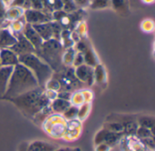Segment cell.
Segmentation results:
<instances>
[{"label": "cell", "mask_w": 155, "mask_h": 151, "mask_svg": "<svg viewBox=\"0 0 155 151\" xmlns=\"http://www.w3.org/2000/svg\"><path fill=\"white\" fill-rule=\"evenodd\" d=\"M38 82L34 74L21 63L14 66L5 95L8 98L17 97L37 88Z\"/></svg>", "instance_id": "6da1fadb"}, {"label": "cell", "mask_w": 155, "mask_h": 151, "mask_svg": "<svg viewBox=\"0 0 155 151\" xmlns=\"http://www.w3.org/2000/svg\"><path fill=\"white\" fill-rule=\"evenodd\" d=\"M19 62L26 67L35 77L38 85L44 86L52 76V67L33 53L18 56Z\"/></svg>", "instance_id": "7a4b0ae2"}, {"label": "cell", "mask_w": 155, "mask_h": 151, "mask_svg": "<svg viewBox=\"0 0 155 151\" xmlns=\"http://www.w3.org/2000/svg\"><path fill=\"white\" fill-rule=\"evenodd\" d=\"M39 49H42V57L45 60V63H47L52 67L56 68L60 62H61V49L62 46L56 39H49L46 40L45 43H43L41 47Z\"/></svg>", "instance_id": "3957f363"}, {"label": "cell", "mask_w": 155, "mask_h": 151, "mask_svg": "<svg viewBox=\"0 0 155 151\" xmlns=\"http://www.w3.org/2000/svg\"><path fill=\"white\" fill-rule=\"evenodd\" d=\"M32 26L38 33V35L41 36V38L45 41L52 39V37L56 35V32L59 33L61 30L56 23H50V22L32 25Z\"/></svg>", "instance_id": "277c9868"}, {"label": "cell", "mask_w": 155, "mask_h": 151, "mask_svg": "<svg viewBox=\"0 0 155 151\" xmlns=\"http://www.w3.org/2000/svg\"><path fill=\"white\" fill-rule=\"evenodd\" d=\"M17 56L25 55V54H30L34 53L35 47L33 45L23 36V35H18L16 37V43L10 47Z\"/></svg>", "instance_id": "5b68a950"}, {"label": "cell", "mask_w": 155, "mask_h": 151, "mask_svg": "<svg viewBox=\"0 0 155 151\" xmlns=\"http://www.w3.org/2000/svg\"><path fill=\"white\" fill-rule=\"evenodd\" d=\"M25 19L28 24L30 25H36L50 22L52 20V16L48 15L47 14H44L38 10L29 9L25 11Z\"/></svg>", "instance_id": "8992f818"}, {"label": "cell", "mask_w": 155, "mask_h": 151, "mask_svg": "<svg viewBox=\"0 0 155 151\" xmlns=\"http://www.w3.org/2000/svg\"><path fill=\"white\" fill-rule=\"evenodd\" d=\"M0 62L4 67H14L19 63L18 56L9 48H0Z\"/></svg>", "instance_id": "52a82bcc"}, {"label": "cell", "mask_w": 155, "mask_h": 151, "mask_svg": "<svg viewBox=\"0 0 155 151\" xmlns=\"http://www.w3.org/2000/svg\"><path fill=\"white\" fill-rule=\"evenodd\" d=\"M24 36L33 45L35 49H39L43 45V39L38 35V33L35 30L32 25L27 24L24 28Z\"/></svg>", "instance_id": "ba28073f"}, {"label": "cell", "mask_w": 155, "mask_h": 151, "mask_svg": "<svg viewBox=\"0 0 155 151\" xmlns=\"http://www.w3.org/2000/svg\"><path fill=\"white\" fill-rule=\"evenodd\" d=\"M14 67H0V96L5 95Z\"/></svg>", "instance_id": "9c48e42d"}, {"label": "cell", "mask_w": 155, "mask_h": 151, "mask_svg": "<svg viewBox=\"0 0 155 151\" xmlns=\"http://www.w3.org/2000/svg\"><path fill=\"white\" fill-rule=\"evenodd\" d=\"M16 43V38L6 29L0 31V48L11 47Z\"/></svg>", "instance_id": "30bf717a"}, {"label": "cell", "mask_w": 155, "mask_h": 151, "mask_svg": "<svg viewBox=\"0 0 155 151\" xmlns=\"http://www.w3.org/2000/svg\"><path fill=\"white\" fill-rule=\"evenodd\" d=\"M77 77L82 80V81H88L89 78H92V71L88 67H85L84 65H81L78 67L77 70Z\"/></svg>", "instance_id": "8fae6325"}, {"label": "cell", "mask_w": 155, "mask_h": 151, "mask_svg": "<svg viewBox=\"0 0 155 151\" xmlns=\"http://www.w3.org/2000/svg\"><path fill=\"white\" fill-rule=\"evenodd\" d=\"M54 148L52 145L44 142H35L29 146L27 151H54Z\"/></svg>", "instance_id": "7c38bea8"}, {"label": "cell", "mask_w": 155, "mask_h": 151, "mask_svg": "<svg viewBox=\"0 0 155 151\" xmlns=\"http://www.w3.org/2000/svg\"><path fill=\"white\" fill-rule=\"evenodd\" d=\"M70 104L68 101L66 100H64L63 98H59V99H56L53 102V108L55 110V111H58V112H64L68 108H69Z\"/></svg>", "instance_id": "4fadbf2b"}, {"label": "cell", "mask_w": 155, "mask_h": 151, "mask_svg": "<svg viewBox=\"0 0 155 151\" xmlns=\"http://www.w3.org/2000/svg\"><path fill=\"white\" fill-rule=\"evenodd\" d=\"M113 6L119 12L126 11L128 9V0H111Z\"/></svg>", "instance_id": "5bb4252c"}, {"label": "cell", "mask_w": 155, "mask_h": 151, "mask_svg": "<svg viewBox=\"0 0 155 151\" xmlns=\"http://www.w3.org/2000/svg\"><path fill=\"white\" fill-rule=\"evenodd\" d=\"M19 6H13V8H11L9 10V12L6 14L7 15V17L9 19H17L19 16L22 15V13H19Z\"/></svg>", "instance_id": "9a60e30c"}, {"label": "cell", "mask_w": 155, "mask_h": 151, "mask_svg": "<svg viewBox=\"0 0 155 151\" xmlns=\"http://www.w3.org/2000/svg\"><path fill=\"white\" fill-rule=\"evenodd\" d=\"M153 118H143L142 119H140V124L146 129H151L153 127Z\"/></svg>", "instance_id": "2e32d148"}, {"label": "cell", "mask_w": 155, "mask_h": 151, "mask_svg": "<svg viewBox=\"0 0 155 151\" xmlns=\"http://www.w3.org/2000/svg\"><path fill=\"white\" fill-rule=\"evenodd\" d=\"M109 4V0H94L92 4L93 8H104Z\"/></svg>", "instance_id": "e0dca14e"}, {"label": "cell", "mask_w": 155, "mask_h": 151, "mask_svg": "<svg viewBox=\"0 0 155 151\" xmlns=\"http://www.w3.org/2000/svg\"><path fill=\"white\" fill-rule=\"evenodd\" d=\"M63 6L66 11H73L75 8V4L74 0H61Z\"/></svg>", "instance_id": "ac0fdd59"}, {"label": "cell", "mask_w": 155, "mask_h": 151, "mask_svg": "<svg viewBox=\"0 0 155 151\" xmlns=\"http://www.w3.org/2000/svg\"><path fill=\"white\" fill-rule=\"evenodd\" d=\"M137 134L139 135L140 138L142 139H147V138H150V130L149 129H146V128H141L139 129H137Z\"/></svg>", "instance_id": "d6986e66"}, {"label": "cell", "mask_w": 155, "mask_h": 151, "mask_svg": "<svg viewBox=\"0 0 155 151\" xmlns=\"http://www.w3.org/2000/svg\"><path fill=\"white\" fill-rule=\"evenodd\" d=\"M83 62H84V57H83L82 54H78L77 56L74 57V66L79 67V66H81L83 64Z\"/></svg>", "instance_id": "ffe728a7"}, {"label": "cell", "mask_w": 155, "mask_h": 151, "mask_svg": "<svg viewBox=\"0 0 155 151\" xmlns=\"http://www.w3.org/2000/svg\"><path fill=\"white\" fill-rule=\"evenodd\" d=\"M74 2H76L78 5H87V4L90 2V0H74Z\"/></svg>", "instance_id": "44dd1931"}, {"label": "cell", "mask_w": 155, "mask_h": 151, "mask_svg": "<svg viewBox=\"0 0 155 151\" xmlns=\"http://www.w3.org/2000/svg\"><path fill=\"white\" fill-rule=\"evenodd\" d=\"M3 1H4L5 3H10V2L13 1V0H3Z\"/></svg>", "instance_id": "7402d4cb"}, {"label": "cell", "mask_w": 155, "mask_h": 151, "mask_svg": "<svg viewBox=\"0 0 155 151\" xmlns=\"http://www.w3.org/2000/svg\"><path fill=\"white\" fill-rule=\"evenodd\" d=\"M20 151H27V149H23V147H21V149H20Z\"/></svg>", "instance_id": "603a6c76"}, {"label": "cell", "mask_w": 155, "mask_h": 151, "mask_svg": "<svg viewBox=\"0 0 155 151\" xmlns=\"http://www.w3.org/2000/svg\"><path fill=\"white\" fill-rule=\"evenodd\" d=\"M0 67H1V62H0Z\"/></svg>", "instance_id": "cb8c5ba5"}]
</instances>
